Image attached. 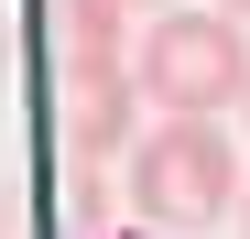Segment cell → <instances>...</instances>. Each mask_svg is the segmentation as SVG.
I'll return each mask as SVG.
<instances>
[{
	"label": "cell",
	"mask_w": 250,
	"mask_h": 239,
	"mask_svg": "<svg viewBox=\"0 0 250 239\" xmlns=\"http://www.w3.org/2000/svg\"><path fill=\"white\" fill-rule=\"evenodd\" d=\"M131 109H142V65H120V76H65V109H55L65 163H76V174L109 163V152L131 141Z\"/></svg>",
	"instance_id": "obj_3"
},
{
	"label": "cell",
	"mask_w": 250,
	"mask_h": 239,
	"mask_svg": "<svg viewBox=\"0 0 250 239\" xmlns=\"http://www.w3.org/2000/svg\"><path fill=\"white\" fill-rule=\"evenodd\" d=\"M120 11L131 0H55V65L65 76H120Z\"/></svg>",
	"instance_id": "obj_4"
},
{
	"label": "cell",
	"mask_w": 250,
	"mask_h": 239,
	"mask_svg": "<svg viewBox=\"0 0 250 239\" xmlns=\"http://www.w3.org/2000/svg\"><path fill=\"white\" fill-rule=\"evenodd\" d=\"M142 98L163 120H218L250 98V22L239 11H196V0H174L152 33H142Z\"/></svg>",
	"instance_id": "obj_1"
},
{
	"label": "cell",
	"mask_w": 250,
	"mask_h": 239,
	"mask_svg": "<svg viewBox=\"0 0 250 239\" xmlns=\"http://www.w3.org/2000/svg\"><path fill=\"white\" fill-rule=\"evenodd\" d=\"M218 11H239V22H250V0H218Z\"/></svg>",
	"instance_id": "obj_7"
},
{
	"label": "cell",
	"mask_w": 250,
	"mask_h": 239,
	"mask_svg": "<svg viewBox=\"0 0 250 239\" xmlns=\"http://www.w3.org/2000/svg\"><path fill=\"white\" fill-rule=\"evenodd\" d=\"M239 228H250V196H239Z\"/></svg>",
	"instance_id": "obj_8"
},
{
	"label": "cell",
	"mask_w": 250,
	"mask_h": 239,
	"mask_svg": "<svg viewBox=\"0 0 250 239\" xmlns=\"http://www.w3.org/2000/svg\"><path fill=\"white\" fill-rule=\"evenodd\" d=\"M131 11H174V0H131Z\"/></svg>",
	"instance_id": "obj_6"
},
{
	"label": "cell",
	"mask_w": 250,
	"mask_h": 239,
	"mask_svg": "<svg viewBox=\"0 0 250 239\" xmlns=\"http://www.w3.org/2000/svg\"><path fill=\"white\" fill-rule=\"evenodd\" d=\"M239 196L250 185H239V152L218 120H163V131L131 141V207L152 228H218Z\"/></svg>",
	"instance_id": "obj_2"
},
{
	"label": "cell",
	"mask_w": 250,
	"mask_h": 239,
	"mask_svg": "<svg viewBox=\"0 0 250 239\" xmlns=\"http://www.w3.org/2000/svg\"><path fill=\"white\" fill-rule=\"evenodd\" d=\"M239 109H250V98H239Z\"/></svg>",
	"instance_id": "obj_9"
},
{
	"label": "cell",
	"mask_w": 250,
	"mask_h": 239,
	"mask_svg": "<svg viewBox=\"0 0 250 239\" xmlns=\"http://www.w3.org/2000/svg\"><path fill=\"white\" fill-rule=\"evenodd\" d=\"M0 65H11V22H0Z\"/></svg>",
	"instance_id": "obj_5"
}]
</instances>
